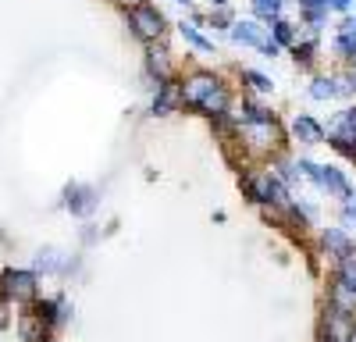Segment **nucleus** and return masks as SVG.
<instances>
[{
	"label": "nucleus",
	"instance_id": "obj_4",
	"mask_svg": "<svg viewBox=\"0 0 356 342\" xmlns=\"http://www.w3.org/2000/svg\"><path fill=\"white\" fill-rule=\"evenodd\" d=\"M232 40H235V43H246V47H257V50H264L267 57L278 54V43L271 40V33H267V28H260L257 22H235V25H232Z\"/></svg>",
	"mask_w": 356,
	"mask_h": 342
},
{
	"label": "nucleus",
	"instance_id": "obj_16",
	"mask_svg": "<svg viewBox=\"0 0 356 342\" xmlns=\"http://www.w3.org/2000/svg\"><path fill=\"white\" fill-rule=\"evenodd\" d=\"M182 36H186L196 50H207V54L214 50V43H211V40H203V36H200V28H196V25H189V22H182Z\"/></svg>",
	"mask_w": 356,
	"mask_h": 342
},
{
	"label": "nucleus",
	"instance_id": "obj_23",
	"mask_svg": "<svg viewBox=\"0 0 356 342\" xmlns=\"http://www.w3.org/2000/svg\"><path fill=\"white\" fill-rule=\"evenodd\" d=\"M8 325V307H4V300H0V328Z\"/></svg>",
	"mask_w": 356,
	"mask_h": 342
},
{
	"label": "nucleus",
	"instance_id": "obj_12",
	"mask_svg": "<svg viewBox=\"0 0 356 342\" xmlns=\"http://www.w3.org/2000/svg\"><path fill=\"white\" fill-rule=\"evenodd\" d=\"M339 93H342V82L339 79H314V86H310V97L314 100H332Z\"/></svg>",
	"mask_w": 356,
	"mask_h": 342
},
{
	"label": "nucleus",
	"instance_id": "obj_1",
	"mask_svg": "<svg viewBox=\"0 0 356 342\" xmlns=\"http://www.w3.org/2000/svg\"><path fill=\"white\" fill-rule=\"evenodd\" d=\"M182 104L189 107H200L207 114H225L228 111V93H225V86L214 79V75H193L186 86H182Z\"/></svg>",
	"mask_w": 356,
	"mask_h": 342
},
{
	"label": "nucleus",
	"instance_id": "obj_14",
	"mask_svg": "<svg viewBox=\"0 0 356 342\" xmlns=\"http://www.w3.org/2000/svg\"><path fill=\"white\" fill-rule=\"evenodd\" d=\"M175 100H182V93H178L171 82H164V86H161V97L154 100V111H157V114H168V111L175 107Z\"/></svg>",
	"mask_w": 356,
	"mask_h": 342
},
{
	"label": "nucleus",
	"instance_id": "obj_17",
	"mask_svg": "<svg viewBox=\"0 0 356 342\" xmlns=\"http://www.w3.org/2000/svg\"><path fill=\"white\" fill-rule=\"evenodd\" d=\"M22 339L25 342H40V314H25L22 318Z\"/></svg>",
	"mask_w": 356,
	"mask_h": 342
},
{
	"label": "nucleus",
	"instance_id": "obj_21",
	"mask_svg": "<svg viewBox=\"0 0 356 342\" xmlns=\"http://www.w3.org/2000/svg\"><path fill=\"white\" fill-rule=\"evenodd\" d=\"M346 218H356V196H349V204H346Z\"/></svg>",
	"mask_w": 356,
	"mask_h": 342
},
{
	"label": "nucleus",
	"instance_id": "obj_13",
	"mask_svg": "<svg viewBox=\"0 0 356 342\" xmlns=\"http://www.w3.org/2000/svg\"><path fill=\"white\" fill-rule=\"evenodd\" d=\"M324 246H328L335 256H342V261L349 256V239L339 232V228H328V232H324Z\"/></svg>",
	"mask_w": 356,
	"mask_h": 342
},
{
	"label": "nucleus",
	"instance_id": "obj_7",
	"mask_svg": "<svg viewBox=\"0 0 356 342\" xmlns=\"http://www.w3.org/2000/svg\"><path fill=\"white\" fill-rule=\"evenodd\" d=\"M4 296L8 300H33L36 296V278L29 271H8L4 275Z\"/></svg>",
	"mask_w": 356,
	"mask_h": 342
},
{
	"label": "nucleus",
	"instance_id": "obj_24",
	"mask_svg": "<svg viewBox=\"0 0 356 342\" xmlns=\"http://www.w3.org/2000/svg\"><path fill=\"white\" fill-rule=\"evenodd\" d=\"M125 4H129V8H139V4H143V0H125Z\"/></svg>",
	"mask_w": 356,
	"mask_h": 342
},
{
	"label": "nucleus",
	"instance_id": "obj_5",
	"mask_svg": "<svg viewBox=\"0 0 356 342\" xmlns=\"http://www.w3.org/2000/svg\"><path fill=\"white\" fill-rule=\"evenodd\" d=\"M328 139H332V147L356 157V111H342L339 118L332 122L328 129Z\"/></svg>",
	"mask_w": 356,
	"mask_h": 342
},
{
	"label": "nucleus",
	"instance_id": "obj_25",
	"mask_svg": "<svg viewBox=\"0 0 356 342\" xmlns=\"http://www.w3.org/2000/svg\"><path fill=\"white\" fill-rule=\"evenodd\" d=\"M214 4H228V0H214Z\"/></svg>",
	"mask_w": 356,
	"mask_h": 342
},
{
	"label": "nucleus",
	"instance_id": "obj_18",
	"mask_svg": "<svg viewBox=\"0 0 356 342\" xmlns=\"http://www.w3.org/2000/svg\"><path fill=\"white\" fill-rule=\"evenodd\" d=\"M282 0H253V15L257 18H278Z\"/></svg>",
	"mask_w": 356,
	"mask_h": 342
},
{
	"label": "nucleus",
	"instance_id": "obj_10",
	"mask_svg": "<svg viewBox=\"0 0 356 342\" xmlns=\"http://www.w3.org/2000/svg\"><path fill=\"white\" fill-rule=\"evenodd\" d=\"M335 47H339V54H346V57H356V18H346V22H342Z\"/></svg>",
	"mask_w": 356,
	"mask_h": 342
},
{
	"label": "nucleus",
	"instance_id": "obj_11",
	"mask_svg": "<svg viewBox=\"0 0 356 342\" xmlns=\"http://www.w3.org/2000/svg\"><path fill=\"white\" fill-rule=\"evenodd\" d=\"M335 285H342V289H346V293H349V296L356 300V256H346V261H342Z\"/></svg>",
	"mask_w": 356,
	"mask_h": 342
},
{
	"label": "nucleus",
	"instance_id": "obj_9",
	"mask_svg": "<svg viewBox=\"0 0 356 342\" xmlns=\"http://www.w3.org/2000/svg\"><path fill=\"white\" fill-rule=\"evenodd\" d=\"M292 132L300 136V142H321L324 139V129L314 118H307V114H300V118L292 122Z\"/></svg>",
	"mask_w": 356,
	"mask_h": 342
},
{
	"label": "nucleus",
	"instance_id": "obj_3",
	"mask_svg": "<svg viewBox=\"0 0 356 342\" xmlns=\"http://www.w3.org/2000/svg\"><path fill=\"white\" fill-rule=\"evenodd\" d=\"M129 22H132V33H136L139 40H146V43L161 40V33H164V15H161L157 8H150V4H139V8H132Z\"/></svg>",
	"mask_w": 356,
	"mask_h": 342
},
{
	"label": "nucleus",
	"instance_id": "obj_22",
	"mask_svg": "<svg viewBox=\"0 0 356 342\" xmlns=\"http://www.w3.org/2000/svg\"><path fill=\"white\" fill-rule=\"evenodd\" d=\"M328 4H332V8H335V11H346V8H349V4H353V0H328Z\"/></svg>",
	"mask_w": 356,
	"mask_h": 342
},
{
	"label": "nucleus",
	"instance_id": "obj_2",
	"mask_svg": "<svg viewBox=\"0 0 356 342\" xmlns=\"http://www.w3.org/2000/svg\"><path fill=\"white\" fill-rule=\"evenodd\" d=\"M300 171H303L307 179H314L324 193L349 200V182L342 179V171H335V168H328V164H310V161H300Z\"/></svg>",
	"mask_w": 356,
	"mask_h": 342
},
{
	"label": "nucleus",
	"instance_id": "obj_15",
	"mask_svg": "<svg viewBox=\"0 0 356 342\" xmlns=\"http://www.w3.org/2000/svg\"><path fill=\"white\" fill-rule=\"evenodd\" d=\"M164 57H168L164 50H150V54H146V65H150V72L161 79V86L168 82V61H164Z\"/></svg>",
	"mask_w": 356,
	"mask_h": 342
},
{
	"label": "nucleus",
	"instance_id": "obj_6",
	"mask_svg": "<svg viewBox=\"0 0 356 342\" xmlns=\"http://www.w3.org/2000/svg\"><path fill=\"white\" fill-rule=\"evenodd\" d=\"M353 335H356L353 314L332 307V310H328V318H324V339H328V342H353Z\"/></svg>",
	"mask_w": 356,
	"mask_h": 342
},
{
	"label": "nucleus",
	"instance_id": "obj_8",
	"mask_svg": "<svg viewBox=\"0 0 356 342\" xmlns=\"http://www.w3.org/2000/svg\"><path fill=\"white\" fill-rule=\"evenodd\" d=\"M253 196L257 200H264V204H289V193H285V186H282V179L278 175H260L257 182H253Z\"/></svg>",
	"mask_w": 356,
	"mask_h": 342
},
{
	"label": "nucleus",
	"instance_id": "obj_19",
	"mask_svg": "<svg viewBox=\"0 0 356 342\" xmlns=\"http://www.w3.org/2000/svg\"><path fill=\"white\" fill-rule=\"evenodd\" d=\"M243 79L253 86L257 93H271V90H275V86H271V79H267V75H260V72H243Z\"/></svg>",
	"mask_w": 356,
	"mask_h": 342
},
{
	"label": "nucleus",
	"instance_id": "obj_20",
	"mask_svg": "<svg viewBox=\"0 0 356 342\" xmlns=\"http://www.w3.org/2000/svg\"><path fill=\"white\" fill-rule=\"evenodd\" d=\"M275 43H292V25L289 22H275Z\"/></svg>",
	"mask_w": 356,
	"mask_h": 342
}]
</instances>
